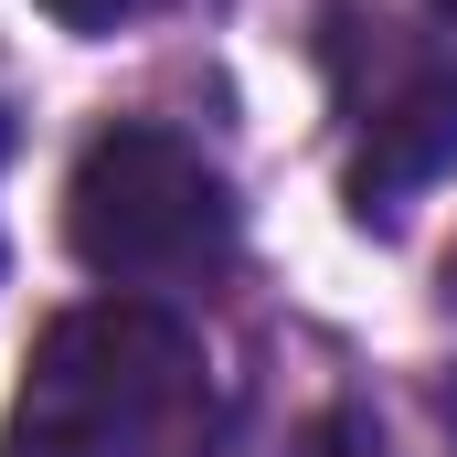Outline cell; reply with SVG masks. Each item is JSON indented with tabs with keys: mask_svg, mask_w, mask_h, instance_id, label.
Instances as JSON below:
<instances>
[{
	"mask_svg": "<svg viewBox=\"0 0 457 457\" xmlns=\"http://www.w3.org/2000/svg\"><path fill=\"white\" fill-rule=\"evenodd\" d=\"M213 436L224 383L203 330L160 298H86L32 341L0 457H213Z\"/></svg>",
	"mask_w": 457,
	"mask_h": 457,
	"instance_id": "6da1fadb",
	"label": "cell"
},
{
	"mask_svg": "<svg viewBox=\"0 0 457 457\" xmlns=\"http://www.w3.org/2000/svg\"><path fill=\"white\" fill-rule=\"evenodd\" d=\"M64 234L75 255L117 277V298H149V287H203L234 266V181L181 138V128H149V117H117L75 149V181H64Z\"/></svg>",
	"mask_w": 457,
	"mask_h": 457,
	"instance_id": "7a4b0ae2",
	"label": "cell"
},
{
	"mask_svg": "<svg viewBox=\"0 0 457 457\" xmlns=\"http://www.w3.org/2000/svg\"><path fill=\"white\" fill-rule=\"evenodd\" d=\"M320 54L351 117V213L394 224L426 181L457 170V54H436L415 21L383 11H330Z\"/></svg>",
	"mask_w": 457,
	"mask_h": 457,
	"instance_id": "3957f363",
	"label": "cell"
},
{
	"mask_svg": "<svg viewBox=\"0 0 457 457\" xmlns=\"http://www.w3.org/2000/svg\"><path fill=\"white\" fill-rule=\"evenodd\" d=\"M287 457H394V447H383V426H372L361 404H330V415L298 426V447H287Z\"/></svg>",
	"mask_w": 457,
	"mask_h": 457,
	"instance_id": "277c9868",
	"label": "cell"
},
{
	"mask_svg": "<svg viewBox=\"0 0 457 457\" xmlns=\"http://www.w3.org/2000/svg\"><path fill=\"white\" fill-rule=\"evenodd\" d=\"M32 11H54L64 32H128V21H149V11H170V0H32Z\"/></svg>",
	"mask_w": 457,
	"mask_h": 457,
	"instance_id": "5b68a950",
	"label": "cell"
},
{
	"mask_svg": "<svg viewBox=\"0 0 457 457\" xmlns=\"http://www.w3.org/2000/svg\"><path fill=\"white\" fill-rule=\"evenodd\" d=\"M436 11H457V0H436Z\"/></svg>",
	"mask_w": 457,
	"mask_h": 457,
	"instance_id": "8992f818",
	"label": "cell"
}]
</instances>
